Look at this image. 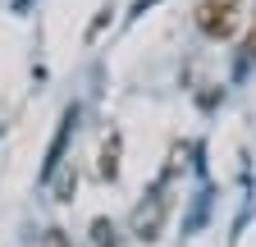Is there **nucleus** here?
Returning <instances> with one entry per match:
<instances>
[{"instance_id":"1","label":"nucleus","mask_w":256,"mask_h":247,"mask_svg":"<svg viewBox=\"0 0 256 247\" xmlns=\"http://www.w3.org/2000/svg\"><path fill=\"white\" fill-rule=\"evenodd\" d=\"M197 28L215 42L234 37L238 32V0H202L197 5Z\"/></svg>"},{"instance_id":"2","label":"nucleus","mask_w":256,"mask_h":247,"mask_svg":"<svg viewBox=\"0 0 256 247\" xmlns=\"http://www.w3.org/2000/svg\"><path fill=\"white\" fill-rule=\"evenodd\" d=\"M160 220H165V197H151V206L142 202V206L133 210V234H138V238H156Z\"/></svg>"},{"instance_id":"3","label":"nucleus","mask_w":256,"mask_h":247,"mask_svg":"<svg viewBox=\"0 0 256 247\" xmlns=\"http://www.w3.org/2000/svg\"><path fill=\"white\" fill-rule=\"evenodd\" d=\"M101 174L106 178L119 174V142H106V151H101Z\"/></svg>"},{"instance_id":"4","label":"nucleus","mask_w":256,"mask_h":247,"mask_svg":"<svg viewBox=\"0 0 256 247\" xmlns=\"http://www.w3.org/2000/svg\"><path fill=\"white\" fill-rule=\"evenodd\" d=\"M74 188H78V178H74V174H64V178H60V183H55V197H60V202H64V197H69V192H74Z\"/></svg>"},{"instance_id":"5","label":"nucleus","mask_w":256,"mask_h":247,"mask_svg":"<svg viewBox=\"0 0 256 247\" xmlns=\"http://www.w3.org/2000/svg\"><path fill=\"white\" fill-rule=\"evenodd\" d=\"M247 50L256 55V23H252V32H247Z\"/></svg>"}]
</instances>
